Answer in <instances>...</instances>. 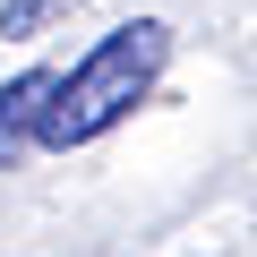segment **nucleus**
Listing matches in <instances>:
<instances>
[{"label": "nucleus", "instance_id": "nucleus-3", "mask_svg": "<svg viewBox=\"0 0 257 257\" xmlns=\"http://www.w3.org/2000/svg\"><path fill=\"white\" fill-rule=\"evenodd\" d=\"M77 9V0H0V35H9V43H35L43 26H60Z\"/></svg>", "mask_w": 257, "mask_h": 257}, {"label": "nucleus", "instance_id": "nucleus-1", "mask_svg": "<svg viewBox=\"0 0 257 257\" xmlns=\"http://www.w3.org/2000/svg\"><path fill=\"white\" fill-rule=\"evenodd\" d=\"M163 60H172V26L163 18L111 26L69 77H52V103L35 120V146H86V138H103L111 120H128L146 103V86L163 77Z\"/></svg>", "mask_w": 257, "mask_h": 257}, {"label": "nucleus", "instance_id": "nucleus-2", "mask_svg": "<svg viewBox=\"0 0 257 257\" xmlns=\"http://www.w3.org/2000/svg\"><path fill=\"white\" fill-rule=\"evenodd\" d=\"M43 103H52V69H26V77H9V86H0V163H18V155L35 146Z\"/></svg>", "mask_w": 257, "mask_h": 257}]
</instances>
